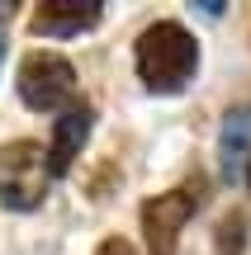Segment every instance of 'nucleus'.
I'll list each match as a JSON object with an SVG mask.
<instances>
[{"label": "nucleus", "instance_id": "obj_1", "mask_svg": "<svg viewBox=\"0 0 251 255\" xmlns=\"http://www.w3.org/2000/svg\"><path fill=\"white\" fill-rule=\"evenodd\" d=\"M195 66H199V43L176 19H161L138 38V76L152 95H180Z\"/></svg>", "mask_w": 251, "mask_h": 255}, {"label": "nucleus", "instance_id": "obj_2", "mask_svg": "<svg viewBox=\"0 0 251 255\" xmlns=\"http://www.w3.org/2000/svg\"><path fill=\"white\" fill-rule=\"evenodd\" d=\"M47 180H52V170H47V151L38 142L19 137V142L0 146V203L5 208L14 213L38 208L47 199Z\"/></svg>", "mask_w": 251, "mask_h": 255}, {"label": "nucleus", "instance_id": "obj_3", "mask_svg": "<svg viewBox=\"0 0 251 255\" xmlns=\"http://www.w3.org/2000/svg\"><path fill=\"white\" fill-rule=\"evenodd\" d=\"M19 100L38 114L71 109L76 104V71L57 52H28L19 62Z\"/></svg>", "mask_w": 251, "mask_h": 255}, {"label": "nucleus", "instance_id": "obj_4", "mask_svg": "<svg viewBox=\"0 0 251 255\" xmlns=\"http://www.w3.org/2000/svg\"><path fill=\"white\" fill-rule=\"evenodd\" d=\"M195 208H199V189H190V184L147 199L142 203V237H147V251L152 255H176L180 227L195 218Z\"/></svg>", "mask_w": 251, "mask_h": 255}, {"label": "nucleus", "instance_id": "obj_5", "mask_svg": "<svg viewBox=\"0 0 251 255\" xmlns=\"http://www.w3.org/2000/svg\"><path fill=\"white\" fill-rule=\"evenodd\" d=\"M28 24L43 38H76L100 24V0H43Z\"/></svg>", "mask_w": 251, "mask_h": 255}, {"label": "nucleus", "instance_id": "obj_6", "mask_svg": "<svg viewBox=\"0 0 251 255\" xmlns=\"http://www.w3.org/2000/svg\"><path fill=\"white\" fill-rule=\"evenodd\" d=\"M90 104H71V109H62V119L52 123V146H47V170L52 175H66L71 170V161L81 156L85 137H90Z\"/></svg>", "mask_w": 251, "mask_h": 255}, {"label": "nucleus", "instance_id": "obj_7", "mask_svg": "<svg viewBox=\"0 0 251 255\" xmlns=\"http://www.w3.org/2000/svg\"><path fill=\"white\" fill-rule=\"evenodd\" d=\"M218 161H223L228 180H242L251 161V109H233L223 119V137H218Z\"/></svg>", "mask_w": 251, "mask_h": 255}, {"label": "nucleus", "instance_id": "obj_8", "mask_svg": "<svg viewBox=\"0 0 251 255\" xmlns=\"http://www.w3.org/2000/svg\"><path fill=\"white\" fill-rule=\"evenodd\" d=\"M242 246H247V222L242 213H228L218 222V255H242Z\"/></svg>", "mask_w": 251, "mask_h": 255}, {"label": "nucleus", "instance_id": "obj_9", "mask_svg": "<svg viewBox=\"0 0 251 255\" xmlns=\"http://www.w3.org/2000/svg\"><path fill=\"white\" fill-rule=\"evenodd\" d=\"M95 255H133V246H128L123 237H109V241H104V246L95 251Z\"/></svg>", "mask_w": 251, "mask_h": 255}, {"label": "nucleus", "instance_id": "obj_10", "mask_svg": "<svg viewBox=\"0 0 251 255\" xmlns=\"http://www.w3.org/2000/svg\"><path fill=\"white\" fill-rule=\"evenodd\" d=\"M247 184H251V161H247Z\"/></svg>", "mask_w": 251, "mask_h": 255}, {"label": "nucleus", "instance_id": "obj_11", "mask_svg": "<svg viewBox=\"0 0 251 255\" xmlns=\"http://www.w3.org/2000/svg\"><path fill=\"white\" fill-rule=\"evenodd\" d=\"M0 57H5V43H0Z\"/></svg>", "mask_w": 251, "mask_h": 255}]
</instances>
